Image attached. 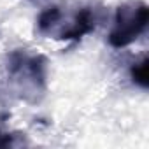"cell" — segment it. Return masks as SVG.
<instances>
[{"label": "cell", "mask_w": 149, "mask_h": 149, "mask_svg": "<svg viewBox=\"0 0 149 149\" xmlns=\"http://www.w3.org/2000/svg\"><path fill=\"white\" fill-rule=\"evenodd\" d=\"M16 133H7V132H2L0 130V147H14L18 146L19 142L16 140Z\"/></svg>", "instance_id": "6"}, {"label": "cell", "mask_w": 149, "mask_h": 149, "mask_svg": "<svg viewBox=\"0 0 149 149\" xmlns=\"http://www.w3.org/2000/svg\"><path fill=\"white\" fill-rule=\"evenodd\" d=\"M61 16H63V13L56 6L44 9L39 14V18H37V28H39V32L44 33V35H51L53 37L54 32H56V28H58V25H60Z\"/></svg>", "instance_id": "4"}, {"label": "cell", "mask_w": 149, "mask_h": 149, "mask_svg": "<svg viewBox=\"0 0 149 149\" xmlns=\"http://www.w3.org/2000/svg\"><path fill=\"white\" fill-rule=\"evenodd\" d=\"M97 11L93 7H81L70 19H63L56 39L58 40H79L84 35L91 33L97 26Z\"/></svg>", "instance_id": "3"}, {"label": "cell", "mask_w": 149, "mask_h": 149, "mask_svg": "<svg viewBox=\"0 0 149 149\" xmlns=\"http://www.w3.org/2000/svg\"><path fill=\"white\" fill-rule=\"evenodd\" d=\"M6 68L11 86L21 100L37 104L44 98L47 90V58L44 54L14 49L7 54Z\"/></svg>", "instance_id": "1"}, {"label": "cell", "mask_w": 149, "mask_h": 149, "mask_svg": "<svg viewBox=\"0 0 149 149\" xmlns=\"http://www.w3.org/2000/svg\"><path fill=\"white\" fill-rule=\"evenodd\" d=\"M130 76H132V81L140 86V88H147L149 86V58L144 56L140 61H135L130 68Z\"/></svg>", "instance_id": "5"}, {"label": "cell", "mask_w": 149, "mask_h": 149, "mask_svg": "<svg viewBox=\"0 0 149 149\" xmlns=\"http://www.w3.org/2000/svg\"><path fill=\"white\" fill-rule=\"evenodd\" d=\"M149 6L142 0H128L116 9L114 25L109 32V44L116 49L135 42L147 28Z\"/></svg>", "instance_id": "2"}]
</instances>
